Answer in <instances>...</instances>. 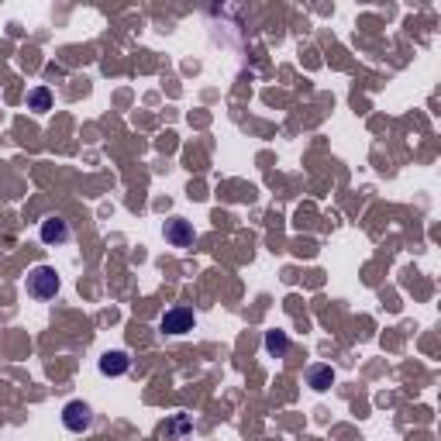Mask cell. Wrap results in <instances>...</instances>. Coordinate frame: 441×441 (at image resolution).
Masks as SVG:
<instances>
[{"label":"cell","mask_w":441,"mask_h":441,"mask_svg":"<svg viewBox=\"0 0 441 441\" xmlns=\"http://www.w3.org/2000/svg\"><path fill=\"white\" fill-rule=\"evenodd\" d=\"M24 290L31 300H52L59 293V272L52 265H35L24 279Z\"/></svg>","instance_id":"1"},{"label":"cell","mask_w":441,"mask_h":441,"mask_svg":"<svg viewBox=\"0 0 441 441\" xmlns=\"http://www.w3.org/2000/svg\"><path fill=\"white\" fill-rule=\"evenodd\" d=\"M63 424H66V431L83 435V431L93 428V410H90L83 400H69V403L63 407Z\"/></svg>","instance_id":"2"},{"label":"cell","mask_w":441,"mask_h":441,"mask_svg":"<svg viewBox=\"0 0 441 441\" xmlns=\"http://www.w3.org/2000/svg\"><path fill=\"white\" fill-rule=\"evenodd\" d=\"M193 324H197V314L190 307H169L159 321V328L166 335H186V331H193Z\"/></svg>","instance_id":"3"},{"label":"cell","mask_w":441,"mask_h":441,"mask_svg":"<svg viewBox=\"0 0 441 441\" xmlns=\"http://www.w3.org/2000/svg\"><path fill=\"white\" fill-rule=\"evenodd\" d=\"M163 235H166V242H169L173 249H190V245H193V238H197L193 224H190V221H183V217H173V221H166Z\"/></svg>","instance_id":"4"},{"label":"cell","mask_w":441,"mask_h":441,"mask_svg":"<svg viewBox=\"0 0 441 441\" xmlns=\"http://www.w3.org/2000/svg\"><path fill=\"white\" fill-rule=\"evenodd\" d=\"M38 235H42V242H45V245H66L73 231H69V224H66L63 217H45Z\"/></svg>","instance_id":"5"},{"label":"cell","mask_w":441,"mask_h":441,"mask_svg":"<svg viewBox=\"0 0 441 441\" xmlns=\"http://www.w3.org/2000/svg\"><path fill=\"white\" fill-rule=\"evenodd\" d=\"M97 369H100L103 376H124V372L131 369V358H128V352H124V349H114V352L100 355Z\"/></svg>","instance_id":"6"},{"label":"cell","mask_w":441,"mask_h":441,"mask_svg":"<svg viewBox=\"0 0 441 441\" xmlns=\"http://www.w3.org/2000/svg\"><path fill=\"white\" fill-rule=\"evenodd\" d=\"M307 383L321 393V390H328L331 383H335V372H331V365H310V372H307Z\"/></svg>","instance_id":"7"},{"label":"cell","mask_w":441,"mask_h":441,"mask_svg":"<svg viewBox=\"0 0 441 441\" xmlns=\"http://www.w3.org/2000/svg\"><path fill=\"white\" fill-rule=\"evenodd\" d=\"M265 352L283 358V355L290 352V335H286V331H269V335H265Z\"/></svg>","instance_id":"8"},{"label":"cell","mask_w":441,"mask_h":441,"mask_svg":"<svg viewBox=\"0 0 441 441\" xmlns=\"http://www.w3.org/2000/svg\"><path fill=\"white\" fill-rule=\"evenodd\" d=\"M28 103H31V110H38V114H45V110L52 107V93H49V87H38V90H31V97H28Z\"/></svg>","instance_id":"9"}]
</instances>
